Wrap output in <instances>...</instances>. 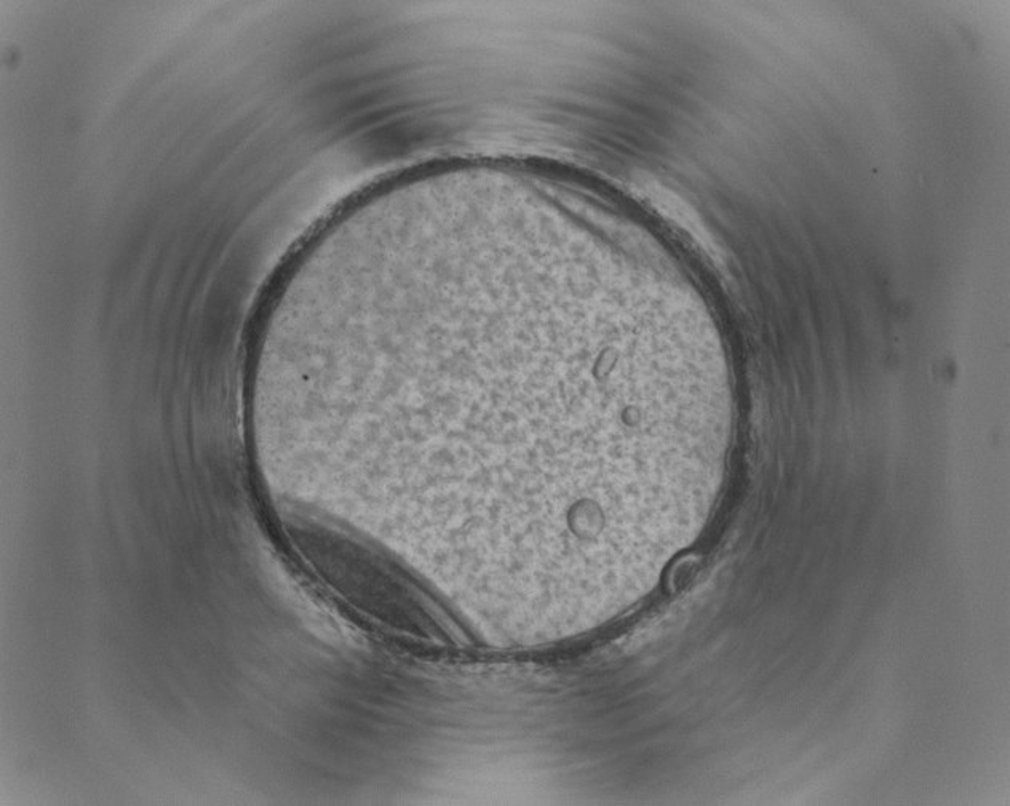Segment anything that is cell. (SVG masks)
<instances>
[{"label": "cell", "mask_w": 1010, "mask_h": 806, "mask_svg": "<svg viewBox=\"0 0 1010 806\" xmlns=\"http://www.w3.org/2000/svg\"><path fill=\"white\" fill-rule=\"evenodd\" d=\"M702 568V557L699 554H685L671 562L668 570L665 573V589L670 594H678L685 590L698 576Z\"/></svg>", "instance_id": "cell-1"}]
</instances>
